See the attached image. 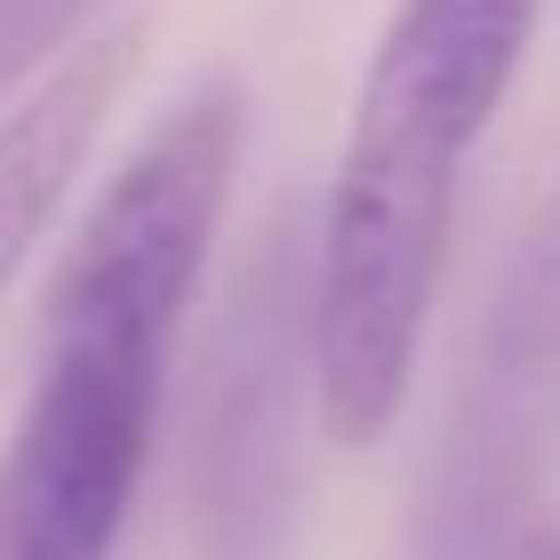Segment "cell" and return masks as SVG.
<instances>
[{
  "label": "cell",
  "instance_id": "6da1fadb",
  "mask_svg": "<svg viewBox=\"0 0 560 560\" xmlns=\"http://www.w3.org/2000/svg\"><path fill=\"white\" fill-rule=\"evenodd\" d=\"M536 25L544 0H396L371 42L305 289L314 420L338 454L380 445L412 396L454 247L462 165L503 116Z\"/></svg>",
  "mask_w": 560,
  "mask_h": 560
},
{
  "label": "cell",
  "instance_id": "7a4b0ae2",
  "mask_svg": "<svg viewBox=\"0 0 560 560\" xmlns=\"http://www.w3.org/2000/svg\"><path fill=\"white\" fill-rule=\"evenodd\" d=\"M247 158V91L231 74L190 83L83 207L42 298V330H140L174 338L207 280L231 182Z\"/></svg>",
  "mask_w": 560,
  "mask_h": 560
},
{
  "label": "cell",
  "instance_id": "3957f363",
  "mask_svg": "<svg viewBox=\"0 0 560 560\" xmlns=\"http://www.w3.org/2000/svg\"><path fill=\"white\" fill-rule=\"evenodd\" d=\"M174 338L42 330V371L0 445V560H116L158 454Z\"/></svg>",
  "mask_w": 560,
  "mask_h": 560
},
{
  "label": "cell",
  "instance_id": "277c9868",
  "mask_svg": "<svg viewBox=\"0 0 560 560\" xmlns=\"http://www.w3.org/2000/svg\"><path fill=\"white\" fill-rule=\"evenodd\" d=\"M560 445V190L520 231L462 363L454 429L429 478V560H494L536 520Z\"/></svg>",
  "mask_w": 560,
  "mask_h": 560
},
{
  "label": "cell",
  "instance_id": "5b68a950",
  "mask_svg": "<svg viewBox=\"0 0 560 560\" xmlns=\"http://www.w3.org/2000/svg\"><path fill=\"white\" fill-rule=\"evenodd\" d=\"M149 50V18L91 25L74 50H58L18 100L0 107V305L18 289V272L34 264V247L50 240L58 207H67L74 174L91 165L107 116L124 107Z\"/></svg>",
  "mask_w": 560,
  "mask_h": 560
},
{
  "label": "cell",
  "instance_id": "8992f818",
  "mask_svg": "<svg viewBox=\"0 0 560 560\" xmlns=\"http://www.w3.org/2000/svg\"><path fill=\"white\" fill-rule=\"evenodd\" d=\"M100 18L107 0H0V100L25 91L58 50H74Z\"/></svg>",
  "mask_w": 560,
  "mask_h": 560
},
{
  "label": "cell",
  "instance_id": "52a82bcc",
  "mask_svg": "<svg viewBox=\"0 0 560 560\" xmlns=\"http://www.w3.org/2000/svg\"><path fill=\"white\" fill-rule=\"evenodd\" d=\"M494 560H560V520H552V511H536V520H527Z\"/></svg>",
  "mask_w": 560,
  "mask_h": 560
}]
</instances>
